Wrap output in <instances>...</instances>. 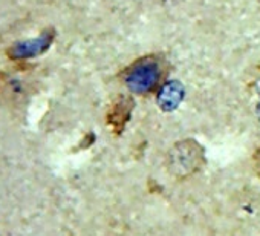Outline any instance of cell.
<instances>
[{
    "label": "cell",
    "mask_w": 260,
    "mask_h": 236,
    "mask_svg": "<svg viewBox=\"0 0 260 236\" xmlns=\"http://www.w3.org/2000/svg\"><path fill=\"white\" fill-rule=\"evenodd\" d=\"M249 94H251V100H252V106L254 110L257 113V116L260 118V66L249 84Z\"/></svg>",
    "instance_id": "obj_6"
},
{
    "label": "cell",
    "mask_w": 260,
    "mask_h": 236,
    "mask_svg": "<svg viewBox=\"0 0 260 236\" xmlns=\"http://www.w3.org/2000/svg\"><path fill=\"white\" fill-rule=\"evenodd\" d=\"M54 37H55L54 29H45L34 39H28V40L13 43L7 49V55L11 60H26V58L39 57L49 49V46L54 42Z\"/></svg>",
    "instance_id": "obj_3"
},
{
    "label": "cell",
    "mask_w": 260,
    "mask_h": 236,
    "mask_svg": "<svg viewBox=\"0 0 260 236\" xmlns=\"http://www.w3.org/2000/svg\"><path fill=\"white\" fill-rule=\"evenodd\" d=\"M167 75V63L159 55H146L135 60L122 72L125 87L137 95L158 92Z\"/></svg>",
    "instance_id": "obj_1"
},
{
    "label": "cell",
    "mask_w": 260,
    "mask_h": 236,
    "mask_svg": "<svg viewBox=\"0 0 260 236\" xmlns=\"http://www.w3.org/2000/svg\"><path fill=\"white\" fill-rule=\"evenodd\" d=\"M184 87L179 81H169L164 83L162 87L158 91V101L159 106L166 110H172L175 107H178V104L182 101L184 98Z\"/></svg>",
    "instance_id": "obj_5"
},
{
    "label": "cell",
    "mask_w": 260,
    "mask_h": 236,
    "mask_svg": "<svg viewBox=\"0 0 260 236\" xmlns=\"http://www.w3.org/2000/svg\"><path fill=\"white\" fill-rule=\"evenodd\" d=\"M207 163L204 146L193 140L185 138L176 141L166 154V170L176 181H187L196 176Z\"/></svg>",
    "instance_id": "obj_2"
},
{
    "label": "cell",
    "mask_w": 260,
    "mask_h": 236,
    "mask_svg": "<svg viewBox=\"0 0 260 236\" xmlns=\"http://www.w3.org/2000/svg\"><path fill=\"white\" fill-rule=\"evenodd\" d=\"M252 167H254L257 178L260 180V148L255 149V152L252 154Z\"/></svg>",
    "instance_id": "obj_7"
},
{
    "label": "cell",
    "mask_w": 260,
    "mask_h": 236,
    "mask_svg": "<svg viewBox=\"0 0 260 236\" xmlns=\"http://www.w3.org/2000/svg\"><path fill=\"white\" fill-rule=\"evenodd\" d=\"M132 107H134V101L130 97H121L112 104L109 112V125L116 132H121V129L125 126L130 112H132Z\"/></svg>",
    "instance_id": "obj_4"
}]
</instances>
